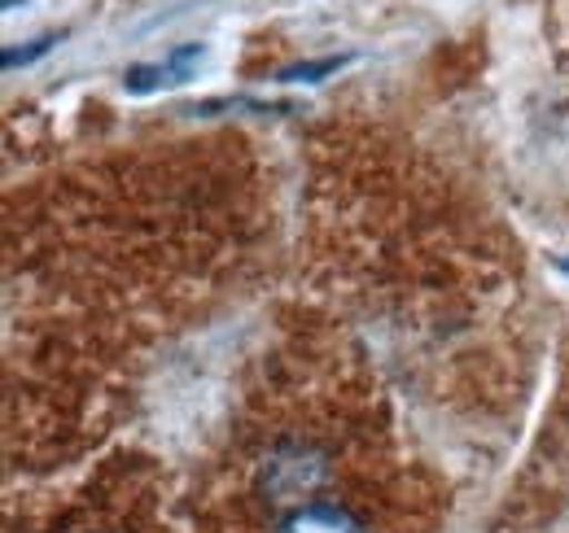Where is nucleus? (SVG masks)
Returning a JSON list of instances; mask_svg holds the SVG:
<instances>
[{
  "instance_id": "f03ea898",
  "label": "nucleus",
  "mask_w": 569,
  "mask_h": 533,
  "mask_svg": "<svg viewBox=\"0 0 569 533\" xmlns=\"http://www.w3.org/2000/svg\"><path fill=\"white\" fill-rule=\"evenodd\" d=\"M277 533H363L351 507H338V503H302L293 512H284Z\"/></svg>"
},
{
  "instance_id": "39448f33",
  "label": "nucleus",
  "mask_w": 569,
  "mask_h": 533,
  "mask_svg": "<svg viewBox=\"0 0 569 533\" xmlns=\"http://www.w3.org/2000/svg\"><path fill=\"white\" fill-rule=\"evenodd\" d=\"M58 44V36H40V40H31L27 49H4V70H13V67H27V62H36L40 53H49Z\"/></svg>"
},
{
  "instance_id": "7ed1b4c3",
  "label": "nucleus",
  "mask_w": 569,
  "mask_h": 533,
  "mask_svg": "<svg viewBox=\"0 0 569 533\" xmlns=\"http://www.w3.org/2000/svg\"><path fill=\"white\" fill-rule=\"evenodd\" d=\"M198 62H202V44H184V49H176L167 62L132 67L128 74H123V83H128L132 92H153V88H162V83H184Z\"/></svg>"
},
{
  "instance_id": "423d86ee",
  "label": "nucleus",
  "mask_w": 569,
  "mask_h": 533,
  "mask_svg": "<svg viewBox=\"0 0 569 533\" xmlns=\"http://www.w3.org/2000/svg\"><path fill=\"white\" fill-rule=\"evenodd\" d=\"M566 266H569V263H566Z\"/></svg>"
},
{
  "instance_id": "20e7f679",
  "label": "nucleus",
  "mask_w": 569,
  "mask_h": 533,
  "mask_svg": "<svg viewBox=\"0 0 569 533\" xmlns=\"http://www.w3.org/2000/svg\"><path fill=\"white\" fill-rule=\"evenodd\" d=\"M351 58H320V62H298V67L281 70V83H316L325 74H338Z\"/></svg>"
},
{
  "instance_id": "f257e3e1",
  "label": "nucleus",
  "mask_w": 569,
  "mask_h": 533,
  "mask_svg": "<svg viewBox=\"0 0 569 533\" xmlns=\"http://www.w3.org/2000/svg\"><path fill=\"white\" fill-rule=\"evenodd\" d=\"M329 476V464L320 451L311 446H281L268 467H263V490L284 503V499H311L320 490V481Z\"/></svg>"
}]
</instances>
